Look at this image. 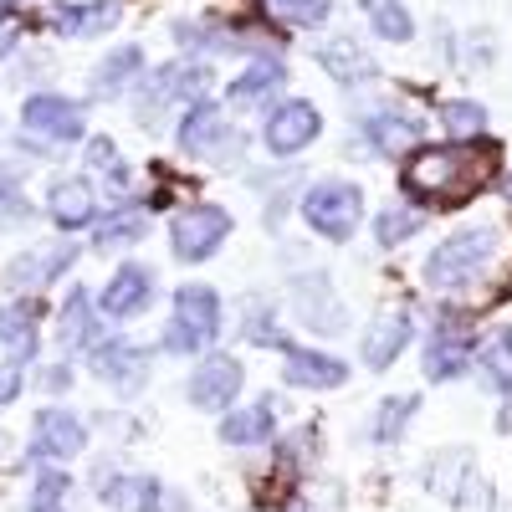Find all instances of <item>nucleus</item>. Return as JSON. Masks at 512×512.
Here are the masks:
<instances>
[{
	"label": "nucleus",
	"instance_id": "4c0bfd02",
	"mask_svg": "<svg viewBox=\"0 0 512 512\" xmlns=\"http://www.w3.org/2000/svg\"><path fill=\"white\" fill-rule=\"evenodd\" d=\"M246 338H251V344H272V349H287V344H282V333H277V323H272V313H267V318L256 313V318L246 323Z\"/></svg>",
	"mask_w": 512,
	"mask_h": 512
},
{
	"label": "nucleus",
	"instance_id": "b1692460",
	"mask_svg": "<svg viewBox=\"0 0 512 512\" xmlns=\"http://www.w3.org/2000/svg\"><path fill=\"white\" fill-rule=\"evenodd\" d=\"M369 144L384 154H405L410 144H420V123L405 113H379V118H369Z\"/></svg>",
	"mask_w": 512,
	"mask_h": 512
},
{
	"label": "nucleus",
	"instance_id": "9d476101",
	"mask_svg": "<svg viewBox=\"0 0 512 512\" xmlns=\"http://www.w3.org/2000/svg\"><path fill=\"white\" fill-rule=\"evenodd\" d=\"M292 297H297V318H303L313 333H338V328H344V303H338V292L328 287L323 272L297 277Z\"/></svg>",
	"mask_w": 512,
	"mask_h": 512
},
{
	"label": "nucleus",
	"instance_id": "412c9836",
	"mask_svg": "<svg viewBox=\"0 0 512 512\" xmlns=\"http://www.w3.org/2000/svg\"><path fill=\"white\" fill-rule=\"evenodd\" d=\"M344 364L338 359H328V354H287V384L292 390H338L344 384Z\"/></svg>",
	"mask_w": 512,
	"mask_h": 512
},
{
	"label": "nucleus",
	"instance_id": "0eeeda50",
	"mask_svg": "<svg viewBox=\"0 0 512 512\" xmlns=\"http://www.w3.org/2000/svg\"><path fill=\"white\" fill-rule=\"evenodd\" d=\"M93 369H98V379L113 384V390L134 395L149 379V354L139 344H128V338H103V344H93Z\"/></svg>",
	"mask_w": 512,
	"mask_h": 512
},
{
	"label": "nucleus",
	"instance_id": "423d86ee",
	"mask_svg": "<svg viewBox=\"0 0 512 512\" xmlns=\"http://www.w3.org/2000/svg\"><path fill=\"white\" fill-rule=\"evenodd\" d=\"M180 144L200 159H236L241 139H236V128H226V113L216 103H195L180 123Z\"/></svg>",
	"mask_w": 512,
	"mask_h": 512
},
{
	"label": "nucleus",
	"instance_id": "5701e85b",
	"mask_svg": "<svg viewBox=\"0 0 512 512\" xmlns=\"http://www.w3.org/2000/svg\"><path fill=\"white\" fill-rule=\"evenodd\" d=\"M477 369H482V379L492 384L497 395H512V333L507 328L492 333L487 344L477 349Z\"/></svg>",
	"mask_w": 512,
	"mask_h": 512
},
{
	"label": "nucleus",
	"instance_id": "bb28decb",
	"mask_svg": "<svg viewBox=\"0 0 512 512\" xmlns=\"http://www.w3.org/2000/svg\"><path fill=\"white\" fill-rule=\"evenodd\" d=\"M282 82V62H251L236 82H231V103H251V98H262V93H272Z\"/></svg>",
	"mask_w": 512,
	"mask_h": 512
},
{
	"label": "nucleus",
	"instance_id": "cd10ccee",
	"mask_svg": "<svg viewBox=\"0 0 512 512\" xmlns=\"http://www.w3.org/2000/svg\"><path fill=\"white\" fill-rule=\"evenodd\" d=\"M364 11H369V21L384 41H410L415 26H410V11L400 6V0H364Z\"/></svg>",
	"mask_w": 512,
	"mask_h": 512
},
{
	"label": "nucleus",
	"instance_id": "20e7f679",
	"mask_svg": "<svg viewBox=\"0 0 512 512\" xmlns=\"http://www.w3.org/2000/svg\"><path fill=\"white\" fill-rule=\"evenodd\" d=\"M359 216H364V195H359V185H338V180H328V185H318V190L303 200V221H308L318 236H328V241H349L354 226H359Z\"/></svg>",
	"mask_w": 512,
	"mask_h": 512
},
{
	"label": "nucleus",
	"instance_id": "4468645a",
	"mask_svg": "<svg viewBox=\"0 0 512 512\" xmlns=\"http://www.w3.org/2000/svg\"><path fill=\"white\" fill-rule=\"evenodd\" d=\"M88 431H82V420L72 410H41L36 415V436H31V451L47 456V461H67L82 451Z\"/></svg>",
	"mask_w": 512,
	"mask_h": 512
},
{
	"label": "nucleus",
	"instance_id": "f257e3e1",
	"mask_svg": "<svg viewBox=\"0 0 512 512\" xmlns=\"http://www.w3.org/2000/svg\"><path fill=\"white\" fill-rule=\"evenodd\" d=\"M497 169V149H431V154H415L410 169H405V185L431 195V200H461L482 190V180Z\"/></svg>",
	"mask_w": 512,
	"mask_h": 512
},
{
	"label": "nucleus",
	"instance_id": "2f4dec72",
	"mask_svg": "<svg viewBox=\"0 0 512 512\" xmlns=\"http://www.w3.org/2000/svg\"><path fill=\"white\" fill-rule=\"evenodd\" d=\"M139 67H144V52H139V47H123V52H113V57L98 67L93 88H98V93H113V88H123V82L134 77Z\"/></svg>",
	"mask_w": 512,
	"mask_h": 512
},
{
	"label": "nucleus",
	"instance_id": "f704fd0d",
	"mask_svg": "<svg viewBox=\"0 0 512 512\" xmlns=\"http://www.w3.org/2000/svg\"><path fill=\"white\" fill-rule=\"evenodd\" d=\"M441 123L456 139H472V134H482L487 113H482V103H441Z\"/></svg>",
	"mask_w": 512,
	"mask_h": 512
},
{
	"label": "nucleus",
	"instance_id": "39448f33",
	"mask_svg": "<svg viewBox=\"0 0 512 512\" xmlns=\"http://www.w3.org/2000/svg\"><path fill=\"white\" fill-rule=\"evenodd\" d=\"M226 236H231V216L221 205H190V210L175 216V231H169L175 256H185V262H205V256L216 251Z\"/></svg>",
	"mask_w": 512,
	"mask_h": 512
},
{
	"label": "nucleus",
	"instance_id": "7c9ffc66",
	"mask_svg": "<svg viewBox=\"0 0 512 512\" xmlns=\"http://www.w3.org/2000/svg\"><path fill=\"white\" fill-rule=\"evenodd\" d=\"M149 231L144 210H113V216L98 226V246H123V241H139Z\"/></svg>",
	"mask_w": 512,
	"mask_h": 512
},
{
	"label": "nucleus",
	"instance_id": "72a5a7b5",
	"mask_svg": "<svg viewBox=\"0 0 512 512\" xmlns=\"http://www.w3.org/2000/svg\"><path fill=\"white\" fill-rule=\"evenodd\" d=\"M415 415V395H400V400H384L379 415H374V441H395L405 431V420Z\"/></svg>",
	"mask_w": 512,
	"mask_h": 512
},
{
	"label": "nucleus",
	"instance_id": "6e6552de",
	"mask_svg": "<svg viewBox=\"0 0 512 512\" xmlns=\"http://www.w3.org/2000/svg\"><path fill=\"white\" fill-rule=\"evenodd\" d=\"M472 364V328L461 318H441L431 328V344H425V374L431 379H456Z\"/></svg>",
	"mask_w": 512,
	"mask_h": 512
},
{
	"label": "nucleus",
	"instance_id": "393cba45",
	"mask_svg": "<svg viewBox=\"0 0 512 512\" xmlns=\"http://www.w3.org/2000/svg\"><path fill=\"white\" fill-rule=\"evenodd\" d=\"M272 405H251V410H236V415H226V425H221V436L231 441V446H256V441H267L272 436Z\"/></svg>",
	"mask_w": 512,
	"mask_h": 512
},
{
	"label": "nucleus",
	"instance_id": "7ed1b4c3",
	"mask_svg": "<svg viewBox=\"0 0 512 512\" xmlns=\"http://www.w3.org/2000/svg\"><path fill=\"white\" fill-rule=\"evenodd\" d=\"M216 333H221V297L190 282L175 292V318H169L164 328V349L169 354H200L216 344Z\"/></svg>",
	"mask_w": 512,
	"mask_h": 512
},
{
	"label": "nucleus",
	"instance_id": "a878e982",
	"mask_svg": "<svg viewBox=\"0 0 512 512\" xmlns=\"http://www.w3.org/2000/svg\"><path fill=\"white\" fill-rule=\"evenodd\" d=\"M0 344L11 354H36V313L31 308H0Z\"/></svg>",
	"mask_w": 512,
	"mask_h": 512
},
{
	"label": "nucleus",
	"instance_id": "c756f323",
	"mask_svg": "<svg viewBox=\"0 0 512 512\" xmlns=\"http://www.w3.org/2000/svg\"><path fill=\"white\" fill-rule=\"evenodd\" d=\"M262 6L282 26H323L328 21V0H262Z\"/></svg>",
	"mask_w": 512,
	"mask_h": 512
},
{
	"label": "nucleus",
	"instance_id": "473e14b6",
	"mask_svg": "<svg viewBox=\"0 0 512 512\" xmlns=\"http://www.w3.org/2000/svg\"><path fill=\"white\" fill-rule=\"evenodd\" d=\"M88 164L98 169V175H108V190H118V195L128 190V169H123L113 139H93V144H88Z\"/></svg>",
	"mask_w": 512,
	"mask_h": 512
},
{
	"label": "nucleus",
	"instance_id": "58836bf2",
	"mask_svg": "<svg viewBox=\"0 0 512 512\" xmlns=\"http://www.w3.org/2000/svg\"><path fill=\"white\" fill-rule=\"evenodd\" d=\"M16 390H21V364H0V405L16 400Z\"/></svg>",
	"mask_w": 512,
	"mask_h": 512
},
{
	"label": "nucleus",
	"instance_id": "f03ea898",
	"mask_svg": "<svg viewBox=\"0 0 512 512\" xmlns=\"http://www.w3.org/2000/svg\"><path fill=\"white\" fill-rule=\"evenodd\" d=\"M497 251V231L477 226V231H461L451 241H441L431 256H425V282L441 287V292H456V287H472L482 277V267L492 262Z\"/></svg>",
	"mask_w": 512,
	"mask_h": 512
},
{
	"label": "nucleus",
	"instance_id": "dca6fc26",
	"mask_svg": "<svg viewBox=\"0 0 512 512\" xmlns=\"http://www.w3.org/2000/svg\"><path fill=\"white\" fill-rule=\"evenodd\" d=\"M149 292H154V277L144 267H118L113 282L103 287V313L108 318H134V313H144Z\"/></svg>",
	"mask_w": 512,
	"mask_h": 512
},
{
	"label": "nucleus",
	"instance_id": "f3484780",
	"mask_svg": "<svg viewBox=\"0 0 512 512\" xmlns=\"http://www.w3.org/2000/svg\"><path fill=\"white\" fill-rule=\"evenodd\" d=\"M98 497L118 512H154L159 507V482L144 472H118V477H98Z\"/></svg>",
	"mask_w": 512,
	"mask_h": 512
},
{
	"label": "nucleus",
	"instance_id": "a211bd4d",
	"mask_svg": "<svg viewBox=\"0 0 512 512\" xmlns=\"http://www.w3.org/2000/svg\"><path fill=\"white\" fill-rule=\"evenodd\" d=\"M47 26L57 36H98L108 26H118V0H93V6H57L47 16Z\"/></svg>",
	"mask_w": 512,
	"mask_h": 512
},
{
	"label": "nucleus",
	"instance_id": "a19ab883",
	"mask_svg": "<svg viewBox=\"0 0 512 512\" xmlns=\"http://www.w3.org/2000/svg\"><path fill=\"white\" fill-rule=\"evenodd\" d=\"M507 190H512V180H507Z\"/></svg>",
	"mask_w": 512,
	"mask_h": 512
},
{
	"label": "nucleus",
	"instance_id": "c9c22d12",
	"mask_svg": "<svg viewBox=\"0 0 512 512\" xmlns=\"http://www.w3.org/2000/svg\"><path fill=\"white\" fill-rule=\"evenodd\" d=\"M93 323V308H88V292H72L67 308H62V344H77Z\"/></svg>",
	"mask_w": 512,
	"mask_h": 512
},
{
	"label": "nucleus",
	"instance_id": "e433bc0d",
	"mask_svg": "<svg viewBox=\"0 0 512 512\" xmlns=\"http://www.w3.org/2000/svg\"><path fill=\"white\" fill-rule=\"evenodd\" d=\"M62 497H67V472H41L31 512H62Z\"/></svg>",
	"mask_w": 512,
	"mask_h": 512
},
{
	"label": "nucleus",
	"instance_id": "6ab92c4d",
	"mask_svg": "<svg viewBox=\"0 0 512 512\" xmlns=\"http://www.w3.org/2000/svg\"><path fill=\"white\" fill-rule=\"evenodd\" d=\"M72 241H52V246H36V251H26L21 262H16V272H11V282L16 287H47L57 272H67L72 267Z\"/></svg>",
	"mask_w": 512,
	"mask_h": 512
},
{
	"label": "nucleus",
	"instance_id": "aec40b11",
	"mask_svg": "<svg viewBox=\"0 0 512 512\" xmlns=\"http://www.w3.org/2000/svg\"><path fill=\"white\" fill-rule=\"evenodd\" d=\"M47 205H52V216H57V226H62V231L88 226V221H93V210H98V200H93V185H88V180H57V185H52V195H47Z\"/></svg>",
	"mask_w": 512,
	"mask_h": 512
},
{
	"label": "nucleus",
	"instance_id": "f8f14e48",
	"mask_svg": "<svg viewBox=\"0 0 512 512\" xmlns=\"http://www.w3.org/2000/svg\"><path fill=\"white\" fill-rule=\"evenodd\" d=\"M21 123L31 128V134H41V139H57V144H72V139H82V108L77 103H67V98H31L26 108H21Z\"/></svg>",
	"mask_w": 512,
	"mask_h": 512
},
{
	"label": "nucleus",
	"instance_id": "9b49d317",
	"mask_svg": "<svg viewBox=\"0 0 512 512\" xmlns=\"http://www.w3.org/2000/svg\"><path fill=\"white\" fill-rule=\"evenodd\" d=\"M318 108L313 103H282L272 118H267V149L272 154H297V149H308L318 139Z\"/></svg>",
	"mask_w": 512,
	"mask_h": 512
},
{
	"label": "nucleus",
	"instance_id": "c85d7f7f",
	"mask_svg": "<svg viewBox=\"0 0 512 512\" xmlns=\"http://www.w3.org/2000/svg\"><path fill=\"white\" fill-rule=\"evenodd\" d=\"M425 226V216H420V210L415 205H390V210H384V216H379V246H400V241H410L415 231Z\"/></svg>",
	"mask_w": 512,
	"mask_h": 512
},
{
	"label": "nucleus",
	"instance_id": "ddd939ff",
	"mask_svg": "<svg viewBox=\"0 0 512 512\" xmlns=\"http://www.w3.org/2000/svg\"><path fill=\"white\" fill-rule=\"evenodd\" d=\"M236 390H241V364L226 359V354H216V359H205V364L195 369V379H190V405H200V410H226V405L236 400Z\"/></svg>",
	"mask_w": 512,
	"mask_h": 512
},
{
	"label": "nucleus",
	"instance_id": "ea45409f",
	"mask_svg": "<svg viewBox=\"0 0 512 512\" xmlns=\"http://www.w3.org/2000/svg\"><path fill=\"white\" fill-rule=\"evenodd\" d=\"M41 384H47V390H57V384H62V390H67V364L62 369H47V379H41Z\"/></svg>",
	"mask_w": 512,
	"mask_h": 512
},
{
	"label": "nucleus",
	"instance_id": "1a4fd4ad",
	"mask_svg": "<svg viewBox=\"0 0 512 512\" xmlns=\"http://www.w3.org/2000/svg\"><path fill=\"white\" fill-rule=\"evenodd\" d=\"M200 88H205V72L200 67H164V72H154L149 88L139 93V123H159L164 108L195 98Z\"/></svg>",
	"mask_w": 512,
	"mask_h": 512
},
{
	"label": "nucleus",
	"instance_id": "2eb2a0df",
	"mask_svg": "<svg viewBox=\"0 0 512 512\" xmlns=\"http://www.w3.org/2000/svg\"><path fill=\"white\" fill-rule=\"evenodd\" d=\"M405 338H410V313L405 308H390V313H379L364 333V359L369 369H390L405 349Z\"/></svg>",
	"mask_w": 512,
	"mask_h": 512
},
{
	"label": "nucleus",
	"instance_id": "4be33fe9",
	"mask_svg": "<svg viewBox=\"0 0 512 512\" xmlns=\"http://www.w3.org/2000/svg\"><path fill=\"white\" fill-rule=\"evenodd\" d=\"M318 62L338 77V82H364L369 72H374V62H369V52L359 47V41H328V47H318Z\"/></svg>",
	"mask_w": 512,
	"mask_h": 512
}]
</instances>
